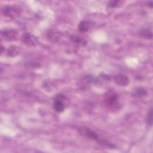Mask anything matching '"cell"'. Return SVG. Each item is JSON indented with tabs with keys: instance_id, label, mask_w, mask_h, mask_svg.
<instances>
[{
	"instance_id": "obj_1",
	"label": "cell",
	"mask_w": 153,
	"mask_h": 153,
	"mask_svg": "<svg viewBox=\"0 0 153 153\" xmlns=\"http://www.w3.org/2000/svg\"><path fill=\"white\" fill-rule=\"evenodd\" d=\"M104 102L106 107L110 110H118L120 109L118 95L112 91H108L104 96Z\"/></svg>"
},
{
	"instance_id": "obj_2",
	"label": "cell",
	"mask_w": 153,
	"mask_h": 153,
	"mask_svg": "<svg viewBox=\"0 0 153 153\" xmlns=\"http://www.w3.org/2000/svg\"><path fill=\"white\" fill-rule=\"evenodd\" d=\"M69 104L68 98L62 94H56L54 98L53 107L54 110L57 112H62L65 108Z\"/></svg>"
},
{
	"instance_id": "obj_3",
	"label": "cell",
	"mask_w": 153,
	"mask_h": 153,
	"mask_svg": "<svg viewBox=\"0 0 153 153\" xmlns=\"http://www.w3.org/2000/svg\"><path fill=\"white\" fill-rule=\"evenodd\" d=\"M22 10V8L16 5H5L2 8V14L10 19H16L20 16Z\"/></svg>"
},
{
	"instance_id": "obj_4",
	"label": "cell",
	"mask_w": 153,
	"mask_h": 153,
	"mask_svg": "<svg viewBox=\"0 0 153 153\" xmlns=\"http://www.w3.org/2000/svg\"><path fill=\"white\" fill-rule=\"evenodd\" d=\"M21 39L24 44L29 47L35 46L38 43L37 38L35 35L29 32L23 33L22 35Z\"/></svg>"
},
{
	"instance_id": "obj_5",
	"label": "cell",
	"mask_w": 153,
	"mask_h": 153,
	"mask_svg": "<svg viewBox=\"0 0 153 153\" xmlns=\"http://www.w3.org/2000/svg\"><path fill=\"white\" fill-rule=\"evenodd\" d=\"M78 132L80 134H81L82 136L89 138L90 139L94 140L95 141H96L97 143H99V142L100 141V139L99 136L97 135V134L94 132V131L86 128V127H81L79 128H78Z\"/></svg>"
},
{
	"instance_id": "obj_6",
	"label": "cell",
	"mask_w": 153,
	"mask_h": 153,
	"mask_svg": "<svg viewBox=\"0 0 153 153\" xmlns=\"http://www.w3.org/2000/svg\"><path fill=\"white\" fill-rule=\"evenodd\" d=\"M97 82V78H94L92 75H87L82 76L78 81V85L81 89H86L88 87L93 83Z\"/></svg>"
},
{
	"instance_id": "obj_7",
	"label": "cell",
	"mask_w": 153,
	"mask_h": 153,
	"mask_svg": "<svg viewBox=\"0 0 153 153\" xmlns=\"http://www.w3.org/2000/svg\"><path fill=\"white\" fill-rule=\"evenodd\" d=\"M1 35L5 40L12 41L17 39L18 32L15 29H5L1 31Z\"/></svg>"
},
{
	"instance_id": "obj_8",
	"label": "cell",
	"mask_w": 153,
	"mask_h": 153,
	"mask_svg": "<svg viewBox=\"0 0 153 153\" xmlns=\"http://www.w3.org/2000/svg\"><path fill=\"white\" fill-rule=\"evenodd\" d=\"M61 36V33L59 31L55 29H50L48 31L47 33V39L52 43L57 42L60 39Z\"/></svg>"
},
{
	"instance_id": "obj_9",
	"label": "cell",
	"mask_w": 153,
	"mask_h": 153,
	"mask_svg": "<svg viewBox=\"0 0 153 153\" xmlns=\"http://www.w3.org/2000/svg\"><path fill=\"white\" fill-rule=\"evenodd\" d=\"M115 82L119 85L126 86L129 83V79L128 76L123 74H119L114 76Z\"/></svg>"
},
{
	"instance_id": "obj_10",
	"label": "cell",
	"mask_w": 153,
	"mask_h": 153,
	"mask_svg": "<svg viewBox=\"0 0 153 153\" xmlns=\"http://www.w3.org/2000/svg\"><path fill=\"white\" fill-rule=\"evenodd\" d=\"M132 95L136 97H143L148 95L146 90L143 87H137L133 90Z\"/></svg>"
},
{
	"instance_id": "obj_11",
	"label": "cell",
	"mask_w": 153,
	"mask_h": 153,
	"mask_svg": "<svg viewBox=\"0 0 153 153\" xmlns=\"http://www.w3.org/2000/svg\"><path fill=\"white\" fill-rule=\"evenodd\" d=\"M6 53L9 57H15L20 53V47L16 45H11L7 48Z\"/></svg>"
},
{
	"instance_id": "obj_12",
	"label": "cell",
	"mask_w": 153,
	"mask_h": 153,
	"mask_svg": "<svg viewBox=\"0 0 153 153\" xmlns=\"http://www.w3.org/2000/svg\"><path fill=\"white\" fill-rule=\"evenodd\" d=\"M90 22L88 20H82L79 22L78 29L81 32H85L88 30L90 27Z\"/></svg>"
},
{
	"instance_id": "obj_13",
	"label": "cell",
	"mask_w": 153,
	"mask_h": 153,
	"mask_svg": "<svg viewBox=\"0 0 153 153\" xmlns=\"http://www.w3.org/2000/svg\"><path fill=\"white\" fill-rule=\"evenodd\" d=\"M139 35L143 38L145 39H151L152 38V31L148 29V28H145L143 29L138 32Z\"/></svg>"
},
{
	"instance_id": "obj_14",
	"label": "cell",
	"mask_w": 153,
	"mask_h": 153,
	"mask_svg": "<svg viewBox=\"0 0 153 153\" xmlns=\"http://www.w3.org/2000/svg\"><path fill=\"white\" fill-rule=\"evenodd\" d=\"M70 38H71V40L73 42H74L76 44H78V45H80L82 46H85L87 45V41L84 39H83L82 38H81L79 36L72 35V36H71Z\"/></svg>"
},
{
	"instance_id": "obj_15",
	"label": "cell",
	"mask_w": 153,
	"mask_h": 153,
	"mask_svg": "<svg viewBox=\"0 0 153 153\" xmlns=\"http://www.w3.org/2000/svg\"><path fill=\"white\" fill-rule=\"evenodd\" d=\"M146 121L148 125L151 126L152 124V109L151 108L146 115Z\"/></svg>"
},
{
	"instance_id": "obj_16",
	"label": "cell",
	"mask_w": 153,
	"mask_h": 153,
	"mask_svg": "<svg viewBox=\"0 0 153 153\" xmlns=\"http://www.w3.org/2000/svg\"><path fill=\"white\" fill-rule=\"evenodd\" d=\"M118 1H115V0L111 1L108 2V6L109 7H115L118 5Z\"/></svg>"
},
{
	"instance_id": "obj_17",
	"label": "cell",
	"mask_w": 153,
	"mask_h": 153,
	"mask_svg": "<svg viewBox=\"0 0 153 153\" xmlns=\"http://www.w3.org/2000/svg\"><path fill=\"white\" fill-rule=\"evenodd\" d=\"M148 5H149L150 7H152V6H153V2H152V1H149V2H148Z\"/></svg>"
}]
</instances>
